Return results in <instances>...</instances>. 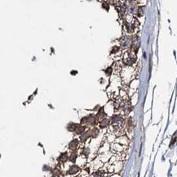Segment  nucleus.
Instances as JSON below:
<instances>
[{
	"mask_svg": "<svg viewBox=\"0 0 177 177\" xmlns=\"http://www.w3.org/2000/svg\"><path fill=\"white\" fill-rule=\"evenodd\" d=\"M136 53L132 49H128L124 51L122 56V62L123 65L127 66H136Z\"/></svg>",
	"mask_w": 177,
	"mask_h": 177,
	"instance_id": "4",
	"label": "nucleus"
},
{
	"mask_svg": "<svg viewBox=\"0 0 177 177\" xmlns=\"http://www.w3.org/2000/svg\"><path fill=\"white\" fill-rule=\"evenodd\" d=\"M123 24L126 32L130 34H135L138 30L140 26L138 20L131 13H126L123 17Z\"/></svg>",
	"mask_w": 177,
	"mask_h": 177,
	"instance_id": "3",
	"label": "nucleus"
},
{
	"mask_svg": "<svg viewBox=\"0 0 177 177\" xmlns=\"http://www.w3.org/2000/svg\"><path fill=\"white\" fill-rule=\"evenodd\" d=\"M140 44H141V41H140V38H139L137 35H134L132 38H131V46L130 49H132L134 52H137L138 50L139 47H140Z\"/></svg>",
	"mask_w": 177,
	"mask_h": 177,
	"instance_id": "6",
	"label": "nucleus"
},
{
	"mask_svg": "<svg viewBox=\"0 0 177 177\" xmlns=\"http://www.w3.org/2000/svg\"><path fill=\"white\" fill-rule=\"evenodd\" d=\"M129 143L127 137L123 135L119 136L112 144L111 152L121 160L123 159L128 151Z\"/></svg>",
	"mask_w": 177,
	"mask_h": 177,
	"instance_id": "2",
	"label": "nucleus"
},
{
	"mask_svg": "<svg viewBox=\"0 0 177 177\" xmlns=\"http://www.w3.org/2000/svg\"><path fill=\"white\" fill-rule=\"evenodd\" d=\"M110 175V173L106 171L104 168L102 169L97 170L96 171L93 172L92 175H90V177H109Z\"/></svg>",
	"mask_w": 177,
	"mask_h": 177,
	"instance_id": "7",
	"label": "nucleus"
},
{
	"mask_svg": "<svg viewBox=\"0 0 177 177\" xmlns=\"http://www.w3.org/2000/svg\"><path fill=\"white\" fill-rule=\"evenodd\" d=\"M125 127H126L125 119L122 114L117 113L109 120L108 132L114 136H122L124 134Z\"/></svg>",
	"mask_w": 177,
	"mask_h": 177,
	"instance_id": "1",
	"label": "nucleus"
},
{
	"mask_svg": "<svg viewBox=\"0 0 177 177\" xmlns=\"http://www.w3.org/2000/svg\"><path fill=\"white\" fill-rule=\"evenodd\" d=\"M120 46L122 49H128L131 46V37L128 35L122 37L120 39Z\"/></svg>",
	"mask_w": 177,
	"mask_h": 177,
	"instance_id": "5",
	"label": "nucleus"
},
{
	"mask_svg": "<svg viewBox=\"0 0 177 177\" xmlns=\"http://www.w3.org/2000/svg\"><path fill=\"white\" fill-rule=\"evenodd\" d=\"M103 6H104V7H106V9L109 8V3H108V2H104V3H103Z\"/></svg>",
	"mask_w": 177,
	"mask_h": 177,
	"instance_id": "8",
	"label": "nucleus"
}]
</instances>
